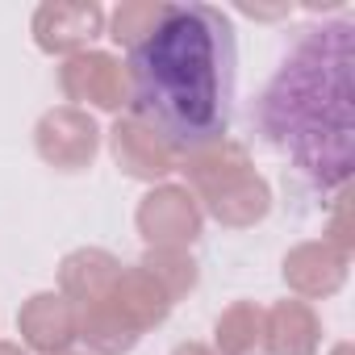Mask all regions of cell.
Returning a JSON list of instances; mask_svg holds the SVG:
<instances>
[{
    "label": "cell",
    "instance_id": "obj_1",
    "mask_svg": "<svg viewBox=\"0 0 355 355\" xmlns=\"http://www.w3.org/2000/svg\"><path fill=\"white\" fill-rule=\"evenodd\" d=\"M134 113L167 150H201L230 125L234 30L209 5H159L130 55Z\"/></svg>",
    "mask_w": 355,
    "mask_h": 355
},
{
    "label": "cell",
    "instance_id": "obj_2",
    "mask_svg": "<svg viewBox=\"0 0 355 355\" xmlns=\"http://www.w3.org/2000/svg\"><path fill=\"white\" fill-rule=\"evenodd\" d=\"M305 34L268 92V125L305 171L338 184L351 163V26Z\"/></svg>",
    "mask_w": 355,
    "mask_h": 355
},
{
    "label": "cell",
    "instance_id": "obj_3",
    "mask_svg": "<svg viewBox=\"0 0 355 355\" xmlns=\"http://www.w3.org/2000/svg\"><path fill=\"white\" fill-rule=\"evenodd\" d=\"M96 34H101L96 5H46L38 13V42L46 51H67V46L92 42Z\"/></svg>",
    "mask_w": 355,
    "mask_h": 355
},
{
    "label": "cell",
    "instance_id": "obj_4",
    "mask_svg": "<svg viewBox=\"0 0 355 355\" xmlns=\"http://www.w3.org/2000/svg\"><path fill=\"white\" fill-rule=\"evenodd\" d=\"M113 150H117V163H121L130 175H163V171L171 167L167 146H163L150 130H142L138 121H117V130H113Z\"/></svg>",
    "mask_w": 355,
    "mask_h": 355
},
{
    "label": "cell",
    "instance_id": "obj_5",
    "mask_svg": "<svg viewBox=\"0 0 355 355\" xmlns=\"http://www.w3.org/2000/svg\"><path fill=\"white\" fill-rule=\"evenodd\" d=\"M142 230L150 243H159V239L184 243L197 234V214L184 193H159V197H146V205H142Z\"/></svg>",
    "mask_w": 355,
    "mask_h": 355
},
{
    "label": "cell",
    "instance_id": "obj_6",
    "mask_svg": "<svg viewBox=\"0 0 355 355\" xmlns=\"http://www.w3.org/2000/svg\"><path fill=\"white\" fill-rule=\"evenodd\" d=\"M26 334L34 347L59 351L76 338V326H71V313L59 305V297H34V305L26 313Z\"/></svg>",
    "mask_w": 355,
    "mask_h": 355
},
{
    "label": "cell",
    "instance_id": "obj_7",
    "mask_svg": "<svg viewBox=\"0 0 355 355\" xmlns=\"http://www.w3.org/2000/svg\"><path fill=\"white\" fill-rule=\"evenodd\" d=\"M67 76H71V80H80V76H84V88H76L71 96H92L96 105L117 109V101H121V71H117V63H113V59H105V55L76 59V63L67 67Z\"/></svg>",
    "mask_w": 355,
    "mask_h": 355
},
{
    "label": "cell",
    "instance_id": "obj_8",
    "mask_svg": "<svg viewBox=\"0 0 355 355\" xmlns=\"http://www.w3.org/2000/svg\"><path fill=\"white\" fill-rule=\"evenodd\" d=\"M155 17H159V5H121L117 17H113V38L134 46V42L155 26Z\"/></svg>",
    "mask_w": 355,
    "mask_h": 355
}]
</instances>
